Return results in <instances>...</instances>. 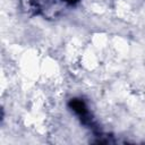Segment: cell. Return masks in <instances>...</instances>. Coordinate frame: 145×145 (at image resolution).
Listing matches in <instances>:
<instances>
[{
	"label": "cell",
	"instance_id": "1",
	"mask_svg": "<svg viewBox=\"0 0 145 145\" xmlns=\"http://www.w3.org/2000/svg\"><path fill=\"white\" fill-rule=\"evenodd\" d=\"M69 108L82 119V121L84 123H87L91 121L88 110H87L84 101H82L80 99H71L69 101Z\"/></svg>",
	"mask_w": 145,
	"mask_h": 145
}]
</instances>
